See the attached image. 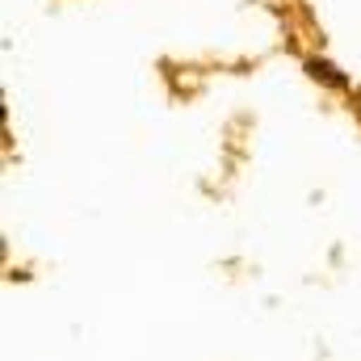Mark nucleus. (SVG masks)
I'll list each match as a JSON object with an SVG mask.
<instances>
[{
    "mask_svg": "<svg viewBox=\"0 0 361 361\" xmlns=\"http://www.w3.org/2000/svg\"><path fill=\"white\" fill-rule=\"evenodd\" d=\"M307 72H311L315 80H328V85H336V89H345V76H341V72H336L332 63H324V59H311V63H307Z\"/></svg>",
    "mask_w": 361,
    "mask_h": 361,
    "instance_id": "nucleus-1",
    "label": "nucleus"
}]
</instances>
